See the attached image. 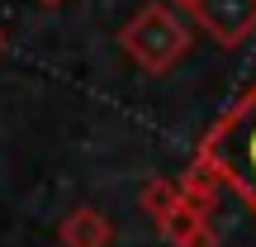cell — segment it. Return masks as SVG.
I'll return each instance as SVG.
<instances>
[{"label": "cell", "instance_id": "obj_3", "mask_svg": "<svg viewBox=\"0 0 256 247\" xmlns=\"http://www.w3.org/2000/svg\"><path fill=\"white\" fill-rule=\"evenodd\" d=\"M194 29L214 38L218 48H242L256 34V0H194L190 5Z\"/></svg>", "mask_w": 256, "mask_h": 247}, {"label": "cell", "instance_id": "obj_5", "mask_svg": "<svg viewBox=\"0 0 256 247\" xmlns=\"http://www.w3.org/2000/svg\"><path fill=\"white\" fill-rule=\"evenodd\" d=\"M156 228H162L176 247H218L209 219H204V214H194L190 204H176V214H171V219H162Z\"/></svg>", "mask_w": 256, "mask_h": 247}, {"label": "cell", "instance_id": "obj_6", "mask_svg": "<svg viewBox=\"0 0 256 247\" xmlns=\"http://www.w3.org/2000/svg\"><path fill=\"white\" fill-rule=\"evenodd\" d=\"M176 185H180V204H190L194 214H204V219H209L214 204H218V185H223V181L200 162V157H194V166H190V171H185Z\"/></svg>", "mask_w": 256, "mask_h": 247}, {"label": "cell", "instance_id": "obj_2", "mask_svg": "<svg viewBox=\"0 0 256 247\" xmlns=\"http://www.w3.org/2000/svg\"><path fill=\"white\" fill-rule=\"evenodd\" d=\"M119 48H124V57L138 67V72L162 76L194 48V29H190V19L180 15V5L152 0V5H142L119 29Z\"/></svg>", "mask_w": 256, "mask_h": 247}, {"label": "cell", "instance_id": "obj_8", "mask_svg": "<svg viewBox=\"0 0 256 247\" xmlns=\"http://www.w3.org/2000/svg\"><path fill=\"white\" fill-rule=\"evenodd\" d=\"M38 5H43V10H57V5H62V0H38Z\"/></svg>", "mask_w": 256, "mask_h": 247}, {"label": "cell", "instance_id": "obj_7", "mask_svg": "<svg viewBox=\"0 0 256 247\" xmlns=\"http://www.w3.org/2000/svg\"><path fill=\"white\" fill-rule=\"evenodd\" d=\"M176 204H180V185H171V181H147V190H142V209L152 214L156 223L171 219Z\"/></svg>", "mask_w": 256, "mask_h": 247}, {"label": "cell", "instance_id": "obj_1", "mask_svg": "<svg viewBox=\"0 0 256 247\" xmlns=\"http://www.w3.org/2000/svg\"><path fill=\"white\" fill-rule=\"evenodd\" d=\"M194 157L256 214V81L214 119Z\"/></svg>", "mask_w": 256, "mask_h": 247}, {"label": "cell", "instance_id": "obj_10", "mask_svg": "<svg viewBox=\"0 0 256 247\" xmlns=\"http://www.w3.org/2000/svg\"><path fill=\"white\" fill-rule=\"evenodd\" d=\"M0 53H5V29H0Z\"/></svg>", "mask_w": 256, "mask_h": 247}, {"label": "cell", "instance_id": "obj_9", "mask_svg": "<svg viewBox=\"0 0 256 247\" xmlns=\"http://www.w3.org/2000/svg\"><path fill=\"white\" fill-rule=\"evenodd\" d=\"M171 5H180V10H190V5H194V0H171Z\"/></svg>", "mask_w": 256, "mask_h": 247}, {"label": "cell", "instance_id": "obj_4", "mask_svg": "<svg viewBox=\"0 0 256 247\" xmlns=\"http://www.w3.org/2000/svg\"><path fill=\"white\" fill-rule=\"evenodd\" d=\"M57 238H62V247H110V242H114V223L104 219L100 209L81 204V209H72V214L62 219Z\"/></svg>", "mask_w": 256, "mask_h": 247}]
</instances>
